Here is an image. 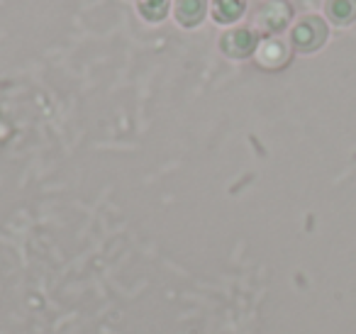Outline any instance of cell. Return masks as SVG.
<instances>
[{"label":"cell","mask_w":356,"mask_h":334,"mask_svg":"<svg viewBox=\"0 0 356 334\" xmlns=\"http://www.w3.org/2000/svg\"><path fill=\"white\" fill-rule=\"evenodd\" d=\"M293 10L291 0H261L252 13V30L259 37H281L288 27H293Z\"/></svg>","instance_id":"6da1fadb"},{"label":"cell","mask_w":356,"mask_h":334,"mask_svg":"<svg viewBox=\"0 0 356 334\" xmlns=\"http://www.w3.org/2000/svg\"><path fill=\"white\" fill-rule=\"evenodd\" d=\"M173 0H137V13L149 25H159L168 17Z\"/></svg>","instance_id":"ba28073f"},{"label":"cell","mask_w":356,"mask_h":334,"mask_svg":"<svg viewBox=\"0 0 356 334\" xmlns=\"http://www.w3.org/2000/svg\"><path fill=\"white\" fill-rule=\"evenodd\" d=\"M259 42H261V37H259V32H254L252 27H247V25L229 27V30L222 32V37H220V51H222L227 59H234V61L252 59Z\"/></svg>","instance_id":"3957f363"},{"label":"cell","mask_w":356,"mask_h":334,"mask_svg":"<svg viewBox=\"0 0 356 334\" xmlns=\"http://www.w3.org/2000/svg\"><path fill=\"white\" fill-rule=\"evenodd\" d=\"M247 8H249L247 0H213L210 3V15H213V20L218 25L234 27L239 20H244Z\"/></svg>","instance_id":"8992f818"},{"label":"cell","mask_w":356,"mask_h":334,"mask_svg":"<svg viewBox=\"0 0 356 334\" xmlns=\"http://www.w3.org/2000/svg\"><path fill=\"white\" fill-rule=\"evenodd\" d=\"M325 20L334 27H349L356 22V0H325Z\"/></svg>","instance_id":"52a82bcc"},{"label":"cell","mask_w":356,"mask_h":334,"mask_svg":"<svg viewBox=\"0 0 356 334\" xmlns=\"http://www.w3.org/2000/svg\"><path fill=\"white\" fill-rule=\"evenodd\" d=\"M293 47L283 37H261L257 51H254V64L266 71H281L291 64Z\"/></svg>","instance_id":"277c9868"},{"label":"cell","mask_w":356,"mask_h":334,"mask_svg":"<svg viewBox=\"0 0 356 334\" xmlns=\"http://www.w3.org/2000/svg\"><path fill=\"white\" fill-rule=\"evenodd\" d=\"M210 15V0H173V20L184 30L200 27Z\"/></svg>","instance_id":"5b68a950"},{"label":"cell","mask_w":356,"mask_h":334,"mask_svg":"<svg viewBox=\"0 0 356 334\" xmlns=\"http://www.w3.org/2000/svg\"><path fill=\"white\" fill-rule=\"evenodd\" d=\"M330 40V22L322 15H302L291 27V47L300 54H315Z\"/></svg>","instance_id":"7a4b0ae2"}]
</instances>
